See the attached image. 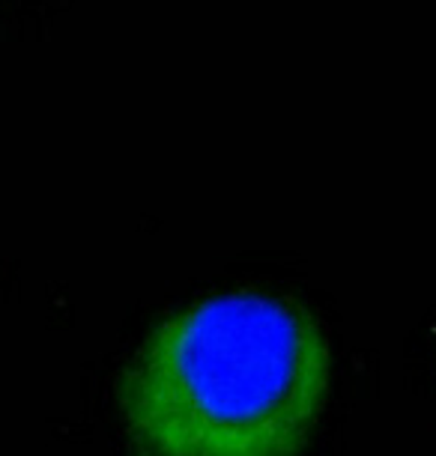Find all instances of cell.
Returning <instances> with one entry per match:
<instances>
[{
  "mask_svg": "<svg viewBox=\"0 0 436 456\" xmlns=\"http://www.w3.org/2000/svg\"><path fill=\"white\" fill-rule=\"evenodd\" d=\"M332 352L296 298L236 289L156 322L117 379L135 456H302Z\"/></svg>",
  "mask_w": 436,
  "mask_h": 456,
  "instance_id": "cell-1",
  "label": "cell"
}]
</instances>
